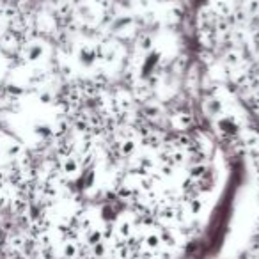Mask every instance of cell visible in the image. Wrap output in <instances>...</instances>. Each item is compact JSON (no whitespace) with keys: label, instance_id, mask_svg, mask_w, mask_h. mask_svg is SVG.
Returning <instances> with one entry per match:
<instances>
[{"label":"cell","instance_id":"cell-1","mask_svg":"<svg viewBox=\"0 0 259 259\" xmlns=\"http://www.w3.org/2000/svg\"><path fill=\"white\" fill-rule=\"evenodd\" d=\"M45 53V46L39 41H32V43H27L23 46V59L27 62H36L39 61L41 57Z\"/></svg>","mask_w":259,"mask_h":259},{"label":"cell","instance_id":"cell-2","mask_svg":"<svg viewBox=\"0 0 259 259\" xmlns=\"http://www.w3.org/2000/svg\"><path fill=\"white\" fill-rule=\"evenodd\" d=\"M80 251H78V245L75 240H66L62 243V258L64 259H77Z\"/></svg>","mask_w":259,"mask_h":259},{"label":"cell","instance_id":"cell-3","mask_svg":"<svg viewBox=\"0 0 259 259\" xmlns=\"http://www.w3.org/2000/svg\"><path fill=\"white\" fill-rule=\"evenodd\" d=\"M21 154H23V146H21L20 142L11 140L9 144H5V156L7 158L16 160V158H21Z\"/></svg>","mask_w":259,"mask_h":259},{"label":"cell","instance_id":"cell-4","mask_svg":"<svg viewBox=\"0 0 259 259\" xmlns=\"http://www.w3.org/2000/svg\"><path fill=\"white\" fill-rule=\"evenodd\" d=\"M5 23H7V21L0 16V32H4V30H5Z\"/></svg>","mask_w":259,"mask_h":259}]
</instances>
